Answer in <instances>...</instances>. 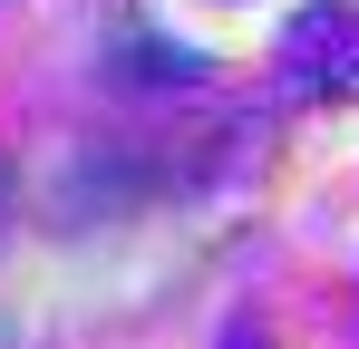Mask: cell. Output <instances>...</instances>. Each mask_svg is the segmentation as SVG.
Returning a JSON list of instances; mask_svg holds the SVG:
<instances>
[{"instance_id": "1", "label": "cell", "mask_w": 359, "mask_h": 349, "mask_svg": "<svg viewBox=\"0 0 359 349\" xmlns=\"http://www.w3.org/2000/svg\"><path fill=\"white\" fill-rule=\"evenodd\" d=\"M0 204H10V184H0Z\"/></svg>"}]
</instances>
